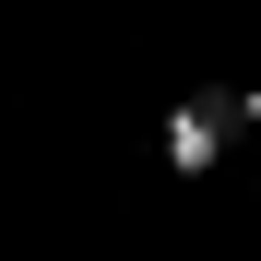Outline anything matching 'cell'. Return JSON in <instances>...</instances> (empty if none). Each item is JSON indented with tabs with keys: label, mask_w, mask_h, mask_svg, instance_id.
Listing matches in <instances>:
<instances>
[{
	"label": "cell",
	"mask_w": 261,
	"mask_h": 261,
	"mask_svg": "<svg viewBox=\"0 0 261 261\" xmlns=\"http://www.w3.org/2000/svg\"><path fill=\"white\" fill-rule=\"evenodd\" d=\"M261 119V83H226V95H178L166 107V178H214V154Z\"/></svg>",
	"instance_id": "cell-1"
}]
</instances>
